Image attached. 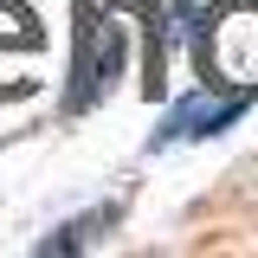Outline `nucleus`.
<instances>
[{
  "instance_id": "f03ea898",
  "label": "nucleus",
  "mask_w": 258,
  "mask_h": 258,
  "mask_svg": "<svg viewBox=\"0 0 258 258\" xmlns=\"http://www.w3.org/2000/svg\"><path fill=\"white\" fill-rule=\"evenodd\" d=\"M239 103H245V97H187V103L168 116V136H213L220 123L239 116Z\"/></svg>"
},
{
  "instance_id": "f257e3e1",
  "label": "nucleus",
  "mask_w": 258,
  "mask_h": 258,
  "mask_svg": "<svg viewBox=\"0 0 258 258\" xmlns=\"http://www.w3.org/2000/svg\"><path fill=\"white\" fill-rule=\"evenodd\" d=\"M123 64V32L97 13L91 0H78V84H71V110H84L103 97V84Z\"/></svg>"
}]
</instances>
